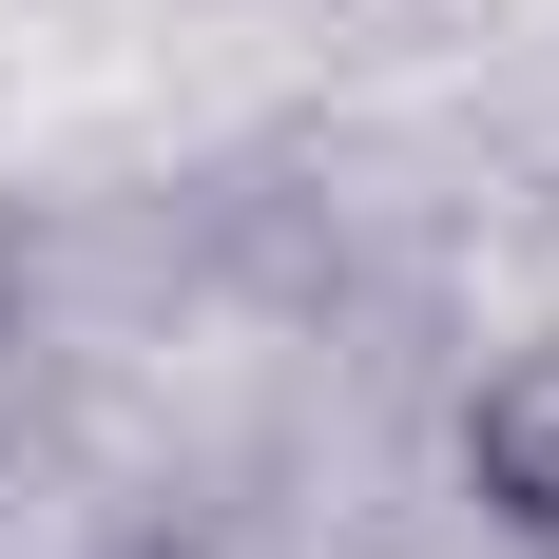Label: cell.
<instances>
[{
  "label": "cell",
  "instance_id": "1",
  "mask_svg": "<svg viewBox=\"0 0 559 559\" xmlns=\"http://www.w3.org/2000/svg\"><path fill=\"white\" fill-rule=\"evenodd\" d=\"M463 502L502 521L521 559H559V329H521L483 386H463Z\"/></svg>",
  "mask_w": 559,
  "mask_h": 559
}]
</instances>
